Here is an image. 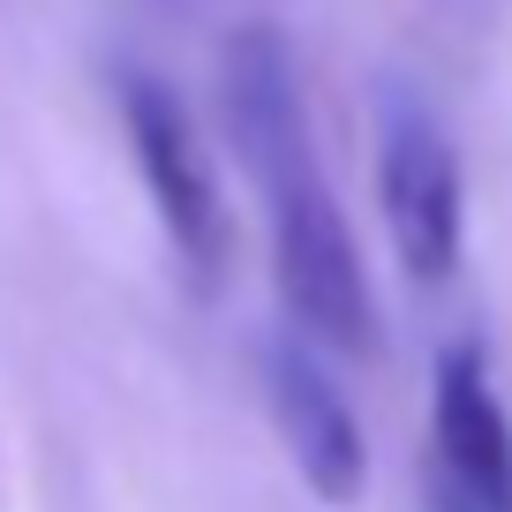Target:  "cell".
<instances>
[{"instance_id": "1", "label": "cell", "mask_w": 512, "mask_h": 512, "mask_svg": "<svg viewBox=\"0 0 512 512\" xmlns=\"http://www.w3.org/2000/svg\"><path fill=\"white\" fill-rule=\"evenodd\" d=\"M219 98H226V128H234L241 166H249V181L264 189L272 279H279L287 317L302 324V339L369 362V354L384 347L377 294H369L362 249H354L347 219H339V204H332V181H324L317 151H309L294 61H287L272 23H249V31L226 38Z\"/></svg>"}, {"instance_id": "2", "label": "cell", "mask_w": 512, "mask_h": 512, "mask_svg": "<svg viewBox=\"0 0 512 512\" xmlns=\"http://www.w3.org/2000/svg\"><path fill=\"white\" fill-rule=\"evenodd\" d=\"M377 211L415 287H445L460 272V241H467L460 151L415 91H384L377 106Z\"/></svg>"}, {"instance_id": "3", "label": "cell", "mask_w": 512, "mask_h": 512, "mask_svg": "<svg viewBox=\"0 0 512 512\" xmlns=\"http://www.w3.org/2000/svg\"><path fill=\"white\" fill-rule=\"evenodd\" d=\"M121 128H128L136 174H144V189H151V211H159L174 256L189 264L196 287H219L226 249H234V226H226L219 174H211V159H204V136H196L189 106H181L166 83L128 76L121 83Z\"/></svg>"}, {"instance_id": "4", "label": "cell", "mask_w": 512, "mask_h": 512, "mask_svg": "<svg viewBox=\"0 0 512 512\" xmlns=\"http://www.w3.org/2000/svg\"><path fill=\"white\" fill-rule=\"evenodd\" d=\"M264 407H272L279 437H287V460L324 505H362L369 490V445L362 422H354L347 392L332 384V369L302 347V339H272L264 347Z\"/></svg>"}, {"instance_id": "5", "label": "cell", "mask_w": 512, "mask_h": 512, "mask_svg": "<svg viewBox=\"0 0 512 512\" xmlns=\"http://www.w3.org/2000/svg\"><path fill=\"white\" fill-rule=\"evenodd\" d=\"M430 445H437L430 490L460 497L475 512H512V422L475 339H452L430 362Z\"/></svg>"}]
</instances>
